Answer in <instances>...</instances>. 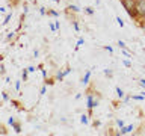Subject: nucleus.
Listing matches in <instances>:
<instances>
[{
	"instance_id": "f257e3e1",
	"label": "nucleus",
	"mask_w": 145,
	"mask_h": 136,
	"mask_svg": "<svg viewBox=\"0 0 145 136\" xmlns=\"http://www.w3.org/2000/svg\"><path fill=\"white\" fill-rule=\"evenodd\" d=\"M121 5H122V8L125 9L127 14H129L131 18H138V17H136V12H135L136 0H121Z\"/></svg>"
},
{
	"instance_id": "f03ea898",
	"label": "nucleus",
	"mask_w": 145,
	"mask_h": 136,
	"mask_svg": "<svg viewBox=\"0 0 145 136\" xmlns=\"http://www.w3.org/2000/svg\"><path fill=\"white\" fill-rule=\"evenodd\" d=\"M98 104H100V98H98L94 92H89L88 95H86V107H88L89 110L95 109Z\"/></svg>"
},
{
	"instance_id": "7ed1b4c3",
	"label": "nucleus",
	"mask_w": 145,
	"mask_h": 136,
	"mask_svg": "<svg viewBox=\"0 0 145 136\" xmlns=\"http://www.w3.org/2000/svg\"><path fill=\"white\" fill-rule=\"evenodd\" d=\"M136 17L140 18L145 14V0H136V6H135Z\"/></svg>"
},
{
	"instance_id": "20e7f679",
	"label": "nucleus",
	"mask_w": 145,
	"mask_h": 136,
	"mask_svg": "<svg viewBox=\"0 0 145 136\" xmlns=\"http://www.w3.org/2000/svg\"><path fill=\"white\" fill-rule=\"evenodd\" d=\"M70 73H71V68H67V70H63V71H59L57 76H56V79H57L59 82H62L63 79H65V76H68Z\"/></svg>"
},
{
	"instance_id": "39448f33",
	"label": "nucleus",
	"mask_w": 145,
	"mask_h": 136,
	"mask_svg": "<svg viewBox=\"0 0 145 136\" xmlns=\"http://www.w3.org/2000/svg\"><path fill=\"white\" fill-rule=\"evenodd\" d=\"M133 131V124H129V126H124L120 129V135H129Z\"/></svg>"
},
{
	"instance_id": "423d86ee",
	"label": "nucleus",
	"mask_w": 145,
	"mask_h": 136,
	"mask_svg": "<svg viewBox=\"0 0 145 136\" xmlns=\"http://www.w3.org/2000/svg\"><path fill=\"white\" fill-rule=\"evenodd\" d=\"M91 74H92V71H91V70L86 71V74L83 76V79H82V83H83V85H88V83H89V79H91Z\"/></svg>"
},
{
	"instance_id": "0eeeda50",
	"label": "nucleus",
	"mask_w": 145,
	"mask_h": 136,
	"mask_svg": "<svg viewBox=\"0 0 145 136\" xmlns=\"http://www.w3.org/2000/svg\"><path fill=\"white\" fill-rule=\"evenodd\" d=\"M12 127H14V130H15V133H21V126L20 124H18V122L17 121H14L12 122V124H11Z\"/></svg>"
},
{
	"instance_id": "6e6552de",
	"label": "nucleus",
	"mask_w": 145,
	"mask_h": 136,
	"mask_svg": "<svg viewBox=\"0 0 145 136\" xmlns=\"http://www.w3.org/2000/svg\"><path fill=\"white\" fill-rule=\"evenodd\" d=\"M68 11H72V12L79 14V12H80V8L76 6V5H68Z\"/></svg>"
},
{
	"instance_id": "1a4fd4ad",
	"label": "nucleus",
	"mask_w": 145,
	"mask_h": 136,
	"mask_svg": "<svg viewBox=\"0 0 145 136\" xmlns=\"http://www.w3.org/2000/svg\"><path fill=\"white\" fill-rule=\"evenodd\" d=\"M115 91H116V95H118V98H124V91H122L120 86H116L115 88Z\"/></svg>"
},
{
	"instance_id": "9d476101",
	"label": "nucleus",
	"mask_w": 145,
	"mask_h": 136,
	"mask_svg": "<svg viewBox=\"0 0 145 136\" xmlns=\"http://www.w3.org/2000/svg\"><path fill=\"white\" fill-rule=\"evenodd\" d=\"M80 122H82V124H85V126H86V124L89 122V116H88V115H85V113H83V115L80 116Z\"/></svg>"
},
{
	"instance_id": "9b49d317",
	"label": "nucleus",
	"mask_w": 145,
	"mask_h": 136,
	"mask_svg": "<svg viewBox=\"0 0 145 136\" xmlns=\"http://www.w3.org/2000/svg\"><path fill=\"white\" fill-rule=\"evenodd\" d=\"M29 68H24V70H23V74H21V79H23V82H26L27 80V74H29Z\"/></svg>"
},
{
	"instance_id": "f8f14e48",
	"label": "nucleus",
	"mask_w": 145,
	"mask_h": 136,
	"mask_svg": "<svg viewBox=\"0 0 145 136\" xmlns=\"http://www.w3.org/2000/svg\"><path fill=\"white\" fill-rule=\"evenodd\" d=\"M130 98H131V100H135V101H142L145 97H144V95H131Z\"/></svg>"
},
{
	"instance_id": "ddd939ff",
	"label": "nucleus",
	"mask_w": 145,
	"mask_h": 136,
	"mask_svg": "<svg viewBox=\"0 0 145 136\" xmlns=\"http://www.w3.org/2000/svg\"><path fill=\"white\" fill-rule=\"evenodd\" d=\"M11 18H12V12H11V14H6V17H5V20H3V26H6Z\"/></svg>"
},
{
	"instance_id": "4468645a",
	"label": "nucleus",
	"mask_w": 145,
	"mask_h": 136,
	"mask_svg": "<svg viewBox=\"0 0 145 136\" xmlns=\"http://www.w3.org/2000/svg\"><path fill=\"white\" fill-rule=\"evenodd\" d=\"M85 12L88 14V15H94V9H92V8H89V6H86V8H85Z\"/></svg>"
},
{
	"instance_id": "2eb2a0df",
	"label": "nucleus",
	"mask_w": 145,
	"mask_h": 136,
	"mask_svg": "<svg viewBox=\"0 0 145 136\" xmlns=\"http://www.w3.org/2000/svg\"><path fill=\"white\" fill-rule=\"evenodd\" d=\"M115 20H116V23H118V26H120V27H124V21H122L121 17H116Z\"/></svg>"
},
{
	"instance_id": "dca6fc26",
	"label": "nucleus",
	"mask_w": 145,
	"mask_h": 136,
	"mask_svg": "<svg viewBox=\"0 0 145 136\" xmlns=\"http://www.w3.org/2000/svg\"><path fill=\"white\" fill-rule=\"evenodd\" d=\"M48 26H50V29H52V32H57V29H56V24H53L52 21H48Z\"/></svg>"
},
{
	"instance_id": "f3484780",
	"label": "nucleus",
	"mask_w": 145,
	"mask_h": 136,
	"mask_svg": "<svg viewBox=\"0 0 145 136\" xmlns=\"http://www.w3.org/2000/svg\"><path fill=\"white\" fill-rule=\"evenodd\" d=\"M21 82H23V80H17V82H15V91H20V88H21Z\"/></svg>"
},
{
	"instance_id": "a211bd4d",
	"label": "nucleus",
	"mask_w": 145,
	"mask_h": 136,
	"mask_svg": "<svg viewBox=\"0 0 145 136\" xmlns=\"http://www.w3.org/2000/svg\"><path fill=\"white\" fill-rule=\"evenodd\" d=\"M72 26H74L76 32H80V27H79V23H77V21H72Z\"/></svg>"
},
{
	"instance_id": "6ab92c4d",
	"label": "nucleus",
	"mask_w": 145,
	"mask_h": 136,
	"mask_svg": "<svg viewBox=\"0 0 145 136\" xmlns=\"http://www.w3.org/2000/svg\"><path fill=\"white\" fill-rule=\"evenodd\" d=\"M116 124H118V127L121 129V127H124V126H125V122L122 121V120H116Z\"/></svg>"
},
{
	"instance_id": "aec40b11",
	"label": "nucleus",
	"mask_w": 145,
	"mask_h": 136,
	"mask_svg": "<svg viewBox=\"0 0 145 136\" xmlns=\"http://www.w3.org/2000/svg\"><path fill=\"white\" fill-rule=\"evenodd\" d=\"M45 92H47V86H42V88L39 89V95H44Z\"/></svg>"
},
{
	"instance_id": "412c9836",
	"label": "nucleus",
	"mask_w": 145,
	"mask_h": 136,
	"mask_svg": "<svg viewBox=\"0 0 145 136\" xmlns=\"http://www.w3.org/2000/svg\"><path fill=\"white\" fill-rule=\"evenodd\" d=\"M118 45H120V48H121V50H122V48H125V42H124V41H121V39L118 41Z\"/></svg>"
},
{
	"instance_id": "4be33fe9",
	"label": "nucleus",
	"mask_w": 145,
	"mask_h": 136,
	"mask_svg": "<svg viewBox=\"0 0 145 136\" xmlns=\"http://www.w3.org/2000/svg\"><path fill=\"white\" fill-rule=\"evenodd\" d=\"M122 63H124V67H127V68H130V67H131V62H130V61H127V59H125V61H122Z\"/></svg>"
},
{
	"instance_id": "5701e85b",
	"label": "nucleus",
	"mask_w": 145,
	"mask_h": 136,
	"mask_svg": "<svg viewBox=\"0 0 145 136\" xmlns=\"http://www.w3.org/2000/svg\"><path fill=\"white\" fill-rule=\"evenodd\" d=\"M83 42H85V39H83V38H79V41H77V47H80V45H83Z\"/></svg>"
},
{
	"instance_id": "b1692460",
	"label": "nucleus",
	"mask_w": 145,
	"mask_h": 136,
	"mask_svg": "<svg viewBox=\"0 0 145 136\" xmlns=\"http://www.w3.org/2000/svg\"><path fill=\"white\" fill-rule=\"evenodd\" d=\"M48 15H52V17H57L59 14H57L56 11H48Z\"/></svg>"
},
{
	"instance_id": "393cba45",
	"label": "nucleus",
	"mask_w": 145,
	"mask_h": 136,
	"mask_svg": "<svg viewBox=\"0 0 145 136\" xmlns=\"http://www.w3.org/2000/svg\"><path fill=\"white\" fill-rule=\"evenodd\" d=\"M104 50H107L109 53H112V52H113V48L110 47V45H104Z\"/></svg>"
},
{
	"instance_id": "a878e982",
	"label": "nucleus",
	"mask_w": 145,
	"mask_h": 136,
	"mask_svg": "<svg viewBox=\"0 0 145 136\" xmlns=\"http://www.w3.org/2000/svg\"><path fill=\"white\" fill-rule=\"evenodd\" d=\"M39 14H41V15H45V14H47V11H45V8H39Z\"/></svg>"
},
{
	"instance_id": "bb28decb",
	"label": "nucleus",
	"mask_w": 145,
	"mask_h": 136,
	"mask_svg": "<svg viewBox=\"0 0 145 136\" xmlns=\"http://www.w3.org/2000/svg\"><path fill=\"white\" fill-rule=\"evenodd\" d=\"M139 27H140V30L145 33V23H139Z\"/></svg>"
},
{
	"instance_id": "cd10ccee",
	"label": "nucleus",
	"mask_w": 145,
	"mask_h": 136,
	"mask_svg": "<svg viewBox=\"0 0 145 136\" xmlns=\"http://www.w3.org/2000/svg\"><path fill=\"white\" fill-rule=\"evenodd\" d=\"M139 85H140V86H142V88L145 89V79H140V80H139Z\"/></svg>"
},
{
	"instance_id": "c85d7f7f",
	"label": "nucleus",
	"mask_w": 145,
	"mask_h": 136,
	"mask_svg": "<svg viewBox=\"0 0 145 136\" xmlns=\"http://www.w3.org/2000/svg\"><path fill=\"white\" fill-rule=\"evenodd\" d=\"M27 68H29V71H30V73H35V71H36V68H35L33 65H30V67H27Z\"/></svg>"
},
{
	"instance_id": "c756f323",
	"label": "nucleus",
	"mask_w": 145,
	"mask_h": 136,
	"mask_svg": "<svg viewBox=\"0 0 145 136\" xmlns=\"http://www.w3.org/2000/svg\"><path fill=\"white\" fill-rule=\"evenodd\" d=\"M41 74H42V77L45 79V77H47V71H45V70H42V68H41Z\"/></svg>"
},
{
	"instance_id": "7c9ffc66",
	"label": "nucleus",
	"mask_w": 145,
	"mask_h": 136,
	"mask_svg": "<svg viewBox=\"0 0 145 136\" xmlns=\"http://www.w3.org/2000/svg\"><path fill=\"white\" fill-rule=\"evenodd\" d=\"M104 74H106V76H110V74H112V71L109 70V68H106V70H104Z\"/></svg>"
},
{
	"instance_id": "2f4dec72",
	"label": "nucleus",
	"mask_w": 145,
	"mask_h": 136,
	"mask_svg": "<svg viewBox=\"0 0 145 136\" xmlns=\"http://www.w3.org/2000/svg\"><path fill=\"white\" fill-rule=\"evenodd\" d=\"M122 54H124V56H127V58H129V56H130V53H129V52H127V50H124V48H122Z\"/></svg>"
},
{
	"instance_id": "473e14b6",
	"label": "nucleus",
	"mask_w": 145,
	"mask_h": 136,
	"mask_svg": "<svg viewBox=\"0 0 145 136\" xmlns=\"http://www.w3.org/2000/svg\"><path fill=\"white\" fill-rule=\"evenodd\" d=\"M33 56H35V58L39 56V52H38V50H33Z\"/></svg>"
},
{
	"instance_id": "72a5a7b5",
	"label": "nucleus",
	"mask_w": 145,
	"mask_h": 136,
	"mask_svg": "<svg viewBox=\"0 0 145 136\" xmlns=\"http://www.w3.org/2000/svg\"><path fill=\"white\" fill-rule=\"evenodd\" d=\"M139 21H140V23H145V14H144V15L139 18Z\"/></svg>"
},
{
	"instance_id": "f704fd0d",
	"label": "nucleus",
	"mask_w": 145,
	"mask_h": 136,
	"mask_svg": "<svg viewBox=\"0 0 145 136\" xmlns=\"http://www.w3.org/2000/svg\"><path fill=\"white\" fill-rule=\"evenodd\" d=\"M54 24H56V29H57V30L61 29V23H59V21H56V23H54Z\"/></svg>"
},
{
	"instance_id": "c9c22d12",
	"label": "nucleus",
	"mask_w": 145,
	"mask_h": 136,
	"mask_svg": "<svg viewBox=\"0 0 145 136\" xmlns=\"http://www.w3.org/2000/svg\"><path fill=\"white\" fill-rule=\"evenodd\" d=\"M52 2H54V3H61V0H52Z\"/></svg>"
},
{
	"instance_id": "e433bc0d",
	"label": "nucleus",
	"mask_w": 145,
	"mask_h": 136,
	"mask_svg": "<svg viewBox=\"0 0 145 136\" xmlns=\"http://www.w3.org/2000/svg\"><path fill=\"white\" fill-rule=\"evenodd\" d=\"M142 95H144V97H145V91H144V94H142Z\"/></svg>"
},
{
	"instance_id": "4c0bfd02",
	"label": "nucleus",
	"mask_w": 145,
	"mask_h": 136,
	"mask_svg": "<svg viewBox=\"0 0 145 136\" xmlns=\"http://www.w3.org/2000/svg\"><path fill=\"white\" fill-rule=\"evenodd\" d=\"M144 53H145V47H144Z\"/></svg>"
}]
</instances>
